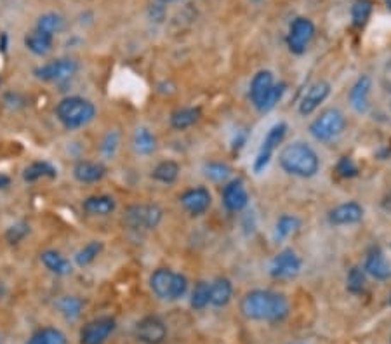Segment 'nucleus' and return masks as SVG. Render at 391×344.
I'll return each instance as SVG.
<instances>
[{"mask_svg":"<svg viewBox=\"0 0 391 344\" xmlns=\"http://www.w3.org/2000/svg\"><path fill=\"white\" fill-rule=\"evenodd\" d=\"M240 313L250 322L280 323L290 315L289 298L282 292L254 289L240 299Z\"/></svg>","mask_w":391,"mask_h":344,"instance_id":"obj_1","label":"nucleus"},{"mask_svg":"<svg viewBox=\"0 0 391 344\" xmlns=\"http://www.w3.org/2000/svg\"><path fill=\"white\" fill-rule=\"evenodd\" d=\"M278 166L290 178L313 179L322 169V160L308 143L293 141L278 151Z\"/></svg>","mask_w":391,"mask_h":344,"instance_id":"obj_2","label":"nucleus"},{"mask_svg":"<svg viewBox=\"0 0 391 344\" xmlns=\"http://www.w3.org/2000/svg\"><path fill=\"white\" fill-rule=\"evenodd\" d=\"M56 118L68 131L82 129L96 118V106L82 96H70L56 105Z\"/></svg>","mask_w":391,"mask_h":344,"instance_id":"obj_3","label":"nucleus"},{"mask_svg":"<svg viewBox=\"0 0 391 344\" xmlns=\"http://www.w3.org/2000/svg\"><path fill=\"white\" fill-rule=\"evenodd\" d=\"M150 289L153 295L161 301L176 303L186 295L190 289V282L186 275L171 268H157L150 275Z\"/></svg>","mask_w":391,"mask_h":344,"instance_id":"obj_4","label":"nucleus"},{"mask_svg":"<svg viewBox=\"0 0 391 344\" xmlns=\"http://www.w3.org/2000/svg\"><path fill=\"white\" fill-rule=\"evenodd\" d=\"M348 129V118L339 108H327L310 123V136L318 143H332Z\"/></svg>","mask_w":391,"mask_h":344,"instance_id":"obj_5","label":"nucleus"},{"mask_svg":"<svg viewBox=\"0 0 391 344\" xmlns=\"http://www.w3.org/2000/svg\"><path fill=\"white\" fill-rule=\"evenodd\" d=\"M163 221V209L158 203H133L123 211L122 223L127 230L153 231Z\"/></svg>","mask_w":391,"mask_h":344,"instance_id":"obj_6","label":"nucleus"},{"mask_svg":"<svg viewBox=\"0 0 391 344\" xmlns=\"http://www.w3.org/2000/svg\"><path fill=\"white\" fill-rule=\"evenodd\" d=\"M287 131H289V126H287L285 122H277L270 127L268 133L263 138L261 146H259L256 158H254L253 162V171L256 172V174H261V172L268 169V166L271 163V160H273L275 153H277V150L282 146V143L285 141Z\"/></svg>","mask_w":391,"mask_h":344,"instance_id":"obj_7","label":"nucleus"},{"mask_svg":"<svg viewBox=\"0 0 391 344\" xmlns=\"http://www.w3.org/2000/svg\"><path fill=\"white\" fill-rule=\"evenodd\" d=\"M315 34H317L315 23L306 16H298V18L293 19V23L289 25V31H287V49L293 54L303 56L310 49Z\"/></svg>","mask_w":391,"mask_h":344,"instance_id":"obj_8","label":"nucleus"},{"mask_svg":"<svg viewBox=\"0 0 391 344\" xmlns=\"http://www.w3.org/2000/svg\"><path fill=\"white\" fill-rule=\"evenodd\" d=\"M303 271V259L294 249H282L270 263V277L273 280H293Z\"/></svg>","mask_w":391,"mask_h":344,"instance_id":"obj_9","label":"nucleus"},{"mask_svg":"<svg viewBox=\"0 0 391 344\" xmlns=\"http://www.w3.org/2000/svg\"><path fill=\"white\" fill-rule=\"evenodd\" d=\"M78 71V63L71 58H59L53 61L46 63V65L35 68L34 75L42 82L49 84H61L75 77Z\"/></svg>","mask_w":391,"mask_h":344,"instance_id":"obj_10","label":"nucleus"},{"mask_svg":"<svg viewBox=\"0 0 391 344\" xmlns=\"http://www.w3.org/2000/svg\"><path fill=\"white\" fill-rule=\"evenodd\" d=\"M117 330V320L111 317H98L83 323L78 339L81 344H105Z\"/></svg>","mask_w":391,"mask_h":344,"instance_id":"obj_11","label":"nucleus"},{"mask_svg":"<svg viewBox=\"0 0 391 344\" xmlns=\"http://www.w3.org/2000/svg\"><path fill=\"white\" fill-rule=\"evenodd\" d=\"M364 218L365 209L360 202H357V200H346V202L337 203V206L332 207V209L329 211V214H327L329 225L336 228L358 225V223L364 221Z\"/></svg>","mask_w":391,"mask_h":344,"instance_id":"obj_12","label":"nucleus"},{"mask_svg":"<svg viewBox=\"0 0 391 344\" xmlns=\"http://www.w3.org/2000/svg\"><path fill=\"white\" fill-rule=\"evenodd\" d=\"M249 191H247L245 183L240 178H231L228 183L223 185L221 190V203L231 214L245 211L249 206Z\"/></svg>","mask_w":391,"mask_h":344,"instance_id":"obj_13","label":"nucleus"},{"mask_svg":"<svg viewBox=\"0 0 391 344\" xmlns=\"http://www.w3.org/2000/svg\"><path fill=\"white\" fill-rule=\"evenodd\" d=\"M179 206L188 212L191 218H198V216H203L210 209L213 195H210L209 188L205 186L188 188L179 195Z\"/></svg>","mask_w":391,"mask_h":344,"instance_id":"obj_14","label":"nucleus"},{"mask_svg":"<svg viewBox=\"0 0 391 344\" xmlns=\"http://www.w3.org/2000/svg\"><path fill=\"white\" fill-rule=\"evenodd\" d=\"M362 268H364L367 277L377 280V282H390L391 280V261L379 246L369 247Z\"/></svg>","mask_w":391,"mask_h":344,"instance_id":"obj_15","label":"nucleus"},{"mask_svg":"<svg viewBox=\"0 0 391 344\" xmlns=\"http://www.w3.org/2000/svg\"><path fill=\"white\" fill-rule=\"evenodd\" d=\"M134 335L141 344H163L167 339V325L162 318L148 315L136 323Z\"/></svg>","mask_w":391,"mask_h":344,"instance_id":"obj_16","label":"nucleus"},{"mask_svg":"<svg viewBox=\"0 0 391 344\" xmlns=\"http://www.w3.org/2000/svg\"><path fill=\"white\" fill-rule=\"evenodd\" d=\"M330 91H332V86L327 80H318V82L311 84L306 91L305 96L301 98L298 106V113L301 117H310L313 115L315 111L318 110L324 103L327 101V98L330 96Z\"/></svg>","mask_w":391,"mask_h":344,"instance_id":"obj_17","label":"nucleus"},{"mask_svg":"<svg viewBox=\"0 0 391 344\" xmlns=\"http://www.w3.org/2000/svg\"><path fill=\"white\" fill-rule=\"evenodd\" d=\"M370 94H372V79L370 75H360L351 86L348 103L357 115H365L370 110Z\"/></svg>","mask_w":391,"mask_h":344,"instance_id":"obj_18","label":"nucleus"},{"mask_svg":"<svg viewBox=\"0 0 391 344\" xmlns=\"http://www.w3.org/2000/svg\"><path fill=\"white\" fill-rule=\"evenodd\" d=\"M275 82H277V80H275V75L271 70H259L254 74V77L249 84V101L258 111L261 110L263 103L268 98Z\"/></svg>","mask_w":391,"mask_h":344,"instance_id":"obj_19","label":"nucleus"},{"mask_svg":"<svg viewBox=\"0 0 391 344\" xmlns=\"http://www.w3.org/2000/svg\"><path fill=\"white\" fill-rule=\"evenodd\" d=\"M106 172L108 169L105 167V163L93 162V160H81V162L75 163L73 178L78 183H83V185H94V183L103 181L106 178Z\"/></svg>","mask_w":391,"mask_h":344,"instance_id":"obj_20","label":"nucleus"},{"mask_svg":"<svg viewBox=\"0 0 391 344\" xmlns=\"http://www.w3.org/2000/svg\"><path fill=\"white\" fill-rule=\"evenodd\" d=\"M82 209L87 216L106 218V216L113 214L115 209H117V202L110 195H93V197H87L83 200Z\"/></svg>","mask_w":391,"mask_h":344,"instance_id":"obj_21","label":"nucleus"},{"mask_svg":"<svg viewBox=\"0 0 391 344\" xmlns=\"http://www.w3.org/2000/svg\"><path fill=\"white\" fill-rule=\"evenodd\" d=\"M210 285V306L225 308L233 299V283L228 277L214 278Z\"/></svg>","mask_w":391,"mask_h":344,"instance_id":"obj_22","label":"nucleus"},{"mask_svg":"<svg viewBox=\"0 0 391 344\" xmlns=\"http://www.w3.org/2000/svg\"><path fill=\"white\" fill-rule=\"evenodd\" d=\"M202 118V110L200 106H185L178 108L171 113L169 123L174 131H186L190 127H193L195 123H198V120Z\"/></svg>","mask_w":391,"mask_h":344,"instance_id":"obj_23","label":"nucleus"},{"mask_svg":"<svg viewBox=\"0 0 391 344\" xmlns=\"http://www.w3.org/2000/svg\"><path fill=\"white\" fill-rule=\"evenodd\" d=\"M301 226H303V221L296 214H282L280 218L275 221L273 237L278 243L287 242V240L294 237V235L301 230Z\"/></svg>","mask_w":391,"mask_h":344,"instance_id":"obj_24","label":"nucleus"},{"mask_svg":"<svg viewBox=\"0 0 391 344\" xmlns=\"http://www.w3.org/2000/svg\"><path fill=\"white\" fill-rule=\"evenodd\" d=\"M54 46V37L44 34V31L34 28L31 31H28L25 35V47L35 56H47L53 51Z\"/></svg>","mask_w":391,"mask_h":344,"instance_id":"obj_25","label":"nucleus"},{"mask_svg":"<svg viewBox=\"0 0 391 344\" xmlns=\"http://www.w3.org/2000/svg\"><path fill=\"white\" fill-rule=\"evenodd\" d=\"M133 148L141 157H150L158 148L157 136L151 133L148 127H138L133 136Z\"/></svg>","mask_w":391,"mask_h":344,"instance_id":"obj_26","label":"nucleus"},{"mask_svg":"<svg viewBox=\"0 0 391 344\" xmlns=\"http://www.w3.org/2000/svg\"><path fill=\"white\" fill-rule=\"evenodd\" d=\"M42 265L47 268L53 275H58V277H66V275L71 273V263L68 261L63 254H59L58 251H44L41 254Z\"/></svg>","mask_w":391,"mask_h":344,"instance_id":"obj_27","label":"nucleus"},{"mask_svg":"<svg viewBox=\"0 0 391 344\" xmlns=\"http://www.w3.org/2000/svg\"><path fill=\"white\" fill-rule=\"evenodd\" d=\"M181 174V166L176 160H162L151 171V178L161 185H174Z\"/></svg>","mask_w":391,"mask_h":344,"instance_id":"obj_28","label":"nucleus"},{"mask_svg":"<svg viewBox=\"0 0 391 344\" xmlns=\"http://www.w3.org/2000/svg\"><path fill=\"white\" fill-rule=\"evenodd\" d=\"M374 13V4L372 0H355L351 4L350 16H351V25H353L357 30H362V28L367 26L370 16Z\"/></svg>","mask_w":391,"mask_h":344,"instance_id":"obj_29","label":"nucleus"},{"mask_svg":"<svg viewBox=\"0 0 391 344\" xmlns=\"http://www.w3.org/2000/svg\"><path fill=\"white\" fill-rule=\"evenodd\" d=\"M68 339L65 332L56 329V327H42V329L35 330L34 334L28 338L25 344H66Z\"/></svg>","mask_w":391,"mask_h":344,"instance_id":"obj_30","label":"nucleus"},{"mask_svg":"<svg viewBox=\"0 0 391 344\" xmlns=\"http://www.w3.org/2000/svg\"><path fill=\"white\" fill-rule=\"evenodd\" d=\"M56 176H58L56 167L53 166V163L46 162V160H39V162L30 163V166L25 169V172H23V179H25L26 183L39 181V179H44V178L54 179Z\"/></svg>","mask_w":391,"mask_h":344,"instance_id":"obj_31","label":"nucleus"},{"mask_svg":"<svg viewBox=\"0 0 391 344\" xmlns=\"http://www.w3.org/2000/svg\"><path fill=\"white\" fill-rule=\"evenodd\" d=\"M231 167L225 162H207L203 166V176L209 179L210 183H218V185H225L231 179Z\"/></svg>","mask_w":391,"mask_h":344,"instance_id":"obj_32","label":"nucleus"},{"mask_svg":"<svg viewBox=\"0 0 391 344\" xmlns=\"http://www.w3.org/2000/svg\"><path fill=\"white\" fill-rule=\"evenodd\" d=\"M65 25H66L65 18H63L61 14L46 13L37 19V25H35V28L44 31V34L51 35V37H56V35L61 34V31L65 30Z\"/></svg>","mask_w":391,"mask_h":344,"instance_id":"obj_33","label":"nucleus"},{"mask_svg":"<svg viewBox=\"0 0 391 344\" xmlns=\"http://www.w3.org/2000/svg\"><path fill=\"white\" fill-rule=\"evenodd\" d=\"M103 247L105 246H103L101 240H91L89 243H86V246L75 254V263H77V266L87 268L93 265L96 259L101 256Z\"/></svg>","mask_w":391,"mask_h":344,"instance_id":"obj_34","label":"nucleus"},{"mask_svg":"<svg viewBox=\"0 0 391 344\" xmlns=\"http://www.w3.org/2000/svg\"><path fill=\"white\" fill-rule=\"evenodd\" d=\"M346 289L350 294L362 295L367 290V275L362 266H351L346 275Z\"/></svg>","mask_w":391,"mask_h":344,"instance_id":"obj_35","label":"nucleus"},{"mask_svg":"<svg viewBox=\"0 0 391 344\" xmlns=\"http://www.w3.org/2000/svg\"><path fill=\"white\" fill-rule=\"evenodd\" d=\"M58 310L66 320L73 322V320H77L82 315L83 301L77 295H65V298L58 301Z\"/></svg>","mask_w":391,"mask_h":344,"instance_id":"obj_36","label":"nucleus"},{"mask_svg":"<svg viewBox=\"0 0 391 344\" xmlns=\"http://www.w3.org/2000/svg\"><path fill=\"white\" fill-rule=\"evenodd\" d=\"M190 306L197 311H202L205 310L207 306H210L209 282H203V280H200V282L195 283L193 290H191V295H190Z\"/></svg>","mask_w":391,"mask_h":344,"instance_id":"obj_37","label":"nucleus"},{"mask_svg":"<svg viewBox=\"0 0 391 344\" xmlns=\"http://www.w3.org/2000/svg\"><path fill=\"white\" fill-rule=\"evenodd\" d=\"M287 93V82H275L273 89H271V93L268 94V98H266V101L263 103L261 110H259V113H270L271 110H275V108L278 106V103L282 101L283 96Z\"/></svg>","mask_w":391,"mask_h":344,"instance_id":"obj_38","label":"nucleus"},{"mask_svg":"<svg viewBox=\"0 0 391 344\" xmlns=\"http://www.w3.org/2000/svg\"><path fill=\"white\" fill-rule=\"evenodd\" d=\"M336 174L342 179H353L360 174V169H358V163L355 162L353 157L345 155V157H341L337 160Z\"/></svg>","mask_w":391,"mask_h":344,"instance_id":"obj_39","label":"nucleus"},{"mask_svg":"<svg viewBox=\"0 0 391 344\" xmlns=\"http://www.w3.org/2000/svg\"><path fill=\"white\" fill-rule=\"evenodd\" d=\"M118 146H121V133H118V131H110L101 143V153L105 155L106 158L115 157Z\"/></svg>","mask_w":391,"mask_h":344,"instance_id":"obj_40","label":"nucleus"},{"mask_svg":"<svg viewBox=\"0 0 391 344\" xmlns=\"http://www.w3.org/2000/svg\"><path fill=\"white\" fill-rule=\"evenodd\" d=\"M28 231H30V228H28L26 223H18V225L11 226L9 230L6 231V240L9 243H19L26 237Z\"/></svg>","mask_w":391,"mask_h":344,"instance_id":"obj_41","label":"nucleus"},{"mask_svg":"<svg viewBox=\"0 0 391 344\" xmlns=\"http://www.w3.org/2000/svg\"><path fill=\"white\" fill-rule=\"evenodd\" d=\"M150 18L151 21H157V23L163 21V18H166V4H162L161 0H158L157 4H151Z\"/></svg>","mask_w":391,"mask_h":344,"instance_id":"obj_42","label":"nucleus"},{"mask_svg":"<svg viewBox=\"0 0 391 344\" xmlns=\"http://www.w3.org/2000/svg\"><path fill=\"white\" fill-rule=\"evenodd\" d=\"M247 141V133L243 131V133H240V131H237V134H235V141H233V150H240V148L245 145Z\"/></svg>","mask_w":391,"mask_h":344,"instance_id":"obj_43","label":"nucleus"},{"mask_svg":"<svg viewBox=\"0 0 391 344\" xmlns=\"http://www.w3.org/2000/svg\"><path fill=\"white\" fill-rule=\"evenodd\" d=\"M9 183H11V179L7 178L6 174H0V190H2V188H6V186H9Z\"/></svg>","mask_w":391,"mask_h":344,"instance_id":"obj_44","label":"nucleus"},{"mask_svg":"<svg viewBox=\"0 0 391 344\" xmlns=\"http://www.w3.org/2000/svg\"><path fill=\"white\" fill-rule=\"evenodd\" d=\"M162 4H173V2H179V0H161Z\"/></svg>","mask_w":391,"mask_h":344,"instance_id":"obj_45","label":"nucleus"},{"mask_svg":"<svg viewBox=\"0 0 391 344\" xmlns=\"http://www.w3.org/2000/svg\"><path fill=\"white\" fill-rule=\"evenodd\" d=\"M250 2H253V4H261L263 0H250Z\"/></svg>","mask_w":391,"mask_h":344,"instance_id":"obj_46","label":"nucleus"},{"mask_svg":"<svg viewBox=\"0 0 391 344\" xmlns=\"http://www.w3.org/2000/svg\"><path fill=\"white\" fill-rule=\"evenodd\" d=\"M294 344H305V343H294Z\"/></svg>","mask_w":391,"mask_h":344,"instance_id":"obj_47","label":"nucleus"},{"mask_svg":"<svg viewBox=\"0 0 391 344\" xmlns=\"http://www.w3.org/2000/svg\"><path fill=\"white\" fill-rule=\"evenodd\" d=\"M390 305H391V295H390Z\"/></svg>","mask_w":391,"mask_h":344,"instance_id":"obj_48","label":"nucleus"},{"mask_svg":"<svg viewBox=\"0 0 391 344\" xmlns=\"http://www.w3.org/2000/svg\"><path fill=\"white\" fill-rule=\"evenodd\" d=\"M390 344H391V338H390Z\"/></svg>","mask_w":391,"mask_h":344,"instance_id":"obj_49","label":"nucleus"}]
</instances>
